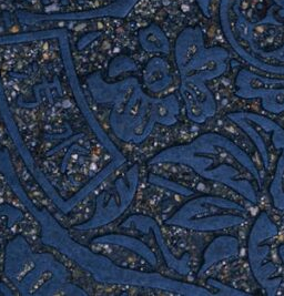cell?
<instances>
[{
	"label": "cell",
	"instance_id": "cell-1",
	"mask_svg": "<svg viewBox=\"0 0 284 296\" xmlns=\"http://www.w3.org/2000/svg\"><path fill=\"white\" fill-rule=\"evenodd\" d=\"M190 204L196 210V219H191L183 225L194 230L218 231L239 225L244 221V208L225 198L201 196Z\"/></svg>",
	"mask_w": 284,
	"mask_h": 296
},
{
	"label": "cell",
	"instance_id": "cell-2",
	"mask_svg": "<svg viewBox=\"0 0 284 296\" xmlns=\"http://www.w3.org/2000/svg\"><path fill=\"white\" fill-rule=\"evenodd\" d=\"M254 225L258 229L260 236V244L262 247L263 254L262 256L259 254H250V262H251V267L254 273V276L256 277V280L259 281L260 284L263 287H265L268 291V294H275L276 288L279 287V281L272 277V275L275 274V265H271L268 263V245L263 244L265 236L268 235L272 227L274 226V224L272 223V221L268 217V215L265 213H262L260 215L259 220L255 221Z\"/></svg>",
	"mask_w": 284,
	"mask_h": 296
},
{
	"label": "cell",
	"instance_id": "cell-3",
	"mask_svg": "<svg viewBox=\"0 0 284 296\" xmlns=\"http://www.w3.org/2000/svg\"><path fill=\"white\" fill-rule=\"evenodd\" d=\"M219 249L216 246V243L212 242V244L208 247V251L205 253V261L204 264L202 266V270L205 271L206 268H209L212 264H214L216 262L224 260V258H229L231 256H237L239 253V242L237 239H234L232 236H221L219 237Z\"/></svg>",
	"mask_w": 284,
	"mask_h": 296
}]
</instances>
